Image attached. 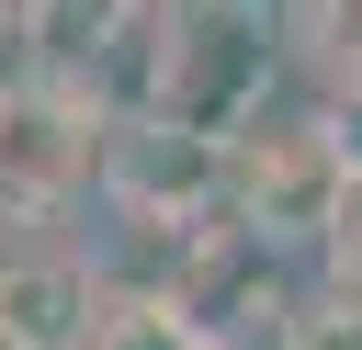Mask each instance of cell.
I'll use <instances>...</instances> for the list:
<instances>
[{
    "label": "cell",
    "mask_w": 362,
    "mask_h": 350,
    "mask_svg": "<svg viewBox=\"0 0 362 350\" xmlns=\"http://www.w3.org/2000/svg\"><path fill=\"white\" fill-rule=\"evenodd\" d=\"M57 135V113L45 102H23V90H0V203H34V192H57L68 181V158L79 147H45Z\"/></svg>",
    "instance_id": "6da1fadb"
},
{
    "label": "cell",
    "mask_w": 362,
    "mask_h": 350,
    "mask_svg": "<svg viewBox=\"0 0 362 350\" xmlns=\"http://www.w3.org/2000/svg\"><path fill=\"white\" fill-rule=\"evenodd\" d=\"M113 169H124V192H204V169H215V158H204V135H181V124H147V135H136Z\"/></svg>",
    "instance_id": "7a4b0ae2"
},
{
    "label": "cell",
    "mask_w": 362,
    "mask_h": 350,
    "mask_svg": "<svg viewBox=\"0 0 362 350\" xmlns=\"http://www.w3.org/2000/svg\"><path fill=\"white\" fill-rule=\"evenodd\" d=\"M102 350H181V327H170V316H113Z\"/></svg>",
    "instance_id": "3957f363"
},
{
    "label": "cell",
    "mask_w": 362,
    "mask_h": 350,
    "mask_svg": "<svg viewBox=\"0 0 362 350\" xmlns=\"http://www.w3.org/2000/svg\"><path fill=\"white\" fill-rule=\"evenodd\" d=\"M0 350H11V339H0Z\"/></svg>",
    "instance_id": "277c9868"
}]
</instances>
